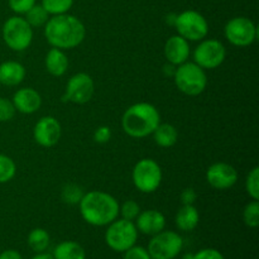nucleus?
<instances>
[{
    "instance_id": "nucleus-39",
    "label": "nucleus",
    "mask_w": 259,
    "mask_h": 259,
    "mask_svg": "<svg viewBox=\"0 0 259 259\" xmlns=\"http://www.w3.org/2000/svg\"><path fill=\"white\" fill-rule=\"evenodd\" d=\"M182 259H192V253H186V254L182 257Z\"/></svg>"
},
{
    "instance_id": "nucleus-38",
    "label": "nucleus",
    "mask_w": 259,
    "mask_h": 259,
    "mask_svg": "<svg viewBox=\"0 0 259 259\" xmlns=\"http://www.w3.org/2000/svg\"><path fill=\"white\" fill-rule=\"evenodd\" d=\"M32 259H55L52 254H48V253H37V255H34Z\"/></svg>"
},
{
    "instance_id": "nucleus-15",
    "label": "nucleus",
    "mask_w": 259,
    "mask_h": 259,
    "mask_svg": "<svg viewBox=\"0 0 259 259\" xmlns=\"http://www.w3.org/2000/svg\"><path fill=\"white\" fill-rule=\"evenodd\" d=\"M190 43L181 35L175 34L166 40L163 47L164 57L167 62L174 66H180L187 62L190 57Z\"/></svg>"
},
{
    "instance_id": "nucleus-30",
    "label": "nucleus",
    "mask_w": 259,
    "mask_h": 259,
    "mask_svg": "<svg viewBox=\"0 0 259 259\" xmlns=\"http://www.w3.org/2000/svg\"><path fill=\"white\" fill-rule=\"evenodd\" d=\"M139 212H141V206L134 200H126L121 204V206H119V215H121V219L134 222Z\"/></svg>"
},
{
    "instance_id": "nucleus-10",
    "label": "nucleus",
    "mask_w": 259,
    "mask_h": 259,
    "mask_svg": "<svg viewBox=\"0 0 259 259\" xmlns=\"http://www.w3.org/2000/svg\"><path fill=\"white\" fill-rule=\"evenodd\" d=\"M224 35L228 42L235 47H248L257 39L258 29L249 18L235 17L225 24Z\"/></svg>"
},
{
    "instance_id": "nucleus-4",
    "label": "nucleus",
    "mask_w": 259,
    "mask_h": 259,
    "mask_svg": "<svg viewBox=\"0 0 259 259\" xmlns=\"http://www.w3.org/2000/svg\"><path fill=\"white\" fill-rule=\"evenodd\" d=\"M176 88L187 96H199L206 90L207 75L202 67L195 62H185L177 66L174 73Z\"/></svg>"
},
{
    "instance_id": "nucleus-26",
    "label": "nucleus",
    "mask_w": 259,
    "mask_h": 259,
    "mask_svg": "<svg viewBox=\"0 0 259 259\" xmlns=\"http://www.w3.org/2000/svg\"><path fill=\"white\" fill-rule=\"evenodd\" d=\"M73 0H42V7L50 15L65 14L72 8Z\"/></svg>"
},
{
    "instance_id": "nucleus-1",
    "label": "nucleus",
    "mask_w": 259,
    "mask_h": 259,
    "mask_svg": "<svg viewBox=\"0 0 259 259\" xmlns=\"http://www.w3.org/2000/svg\"><path fill=\"white\" fill-rule=\"evenodd\" d=\"M45 37L53 48L72 50L83 42L86 28L77 17L68 13L52 15L45 25Z\"/></svg>"
},
{
    "instance_id": "nucleus-9",
    "label": "nucleus",
    "mask_w": 259,
    "mask_h": 259,
    "mask_svg": "<svg viewBox=\"0 0 259 259\" xmlns=\"http://www.w3.org/2000/svg\"><path fill=\"white\" fill-rule=\"evenodd\" d=\"M184 248V239L179 233L162 230L153 235L148 244V253L152 259H175Z\"/></svg>"
},
{
    "instance_id": "nucleus-27",
    "label": "nucleus",
    "mask_w": 259,
    "mask_h": 259,
    "mask_svg": "<svg viewBox=\"0 0 259 259\" xmlns=\"http://www.w3.org/2000/svg\"><path fill=\"white\" fill-rule=\"evenodd\" d=\"M83 194L85 192L82 191L81 186L76 184H67L66 186H63L62 192H61V199L68 205H76L82 199Z\"/></svg>"
},
{
    "instance_id": "nucleus-29",
    "label": "nucleus",
    "mask_w": 259,
    "mask_h": 259,
    "mask_svg": "<svg viewBox=\"0 0 259 259\" xmlns=\"http://www.w3.org/2000/svg\"><path fill=\"white\" fill-rule=\"evenodd\" d=\"M245 190L252 200H259V167L255 166L248 174L245 179Z\"/></svg>"
},
{
    "instance_id": "nucleus-31",
    "label": "nucleus",
    "mask_w": 259,
    "mask_h": 259,
    "mask_svg": "<svg viewBox=\"0 0 259 259\" xmlns=\"http://www.w3.org/2000/svg\"><path fill=\"white\" fill-rule=\"evenodd\" d=\"M15 113V106L12 100H8L5 98H0V121H9L14 118Z\"/></svg>"
},
{
    "instance_id": "nucleus-16",
    "label": "nucleus",
    "mask_w": 259,
    "mask_h": 259,
    "mask_svg": "<svg viewBox=\"0 0 259 259\" xmlns=\"http://www.w3.org/2000/svg\"><path fill=\"white\" fill-rule=\"evenodd\" d=\"M136 227L138 232L146 235H156L166 228V218L158 210H144L139 212L136 219Z\"/></svg>"
},
{
    "instance_id": "nucleus-36",
    "label": "nucleus",
    "mask_w": 259,
    "mask_h": 259,
    "mask_svg": "<svg viewBox=\"0 0 259 259\" xmlns=\"http://www.w3.org/2000/svg\"><path fill=\"white\" fill-rule=\"evenodd\" d=\"M180 199H181L182 205H194L197 199V194L194 189L190 187V189H185L184 191L181 192Z\"/></svg>"
},
{
    "instance_id": "nucleus-32",
    "label": "nucleus",
    "mask_w": 259,
    "mask_h": 259,
    "mask_svg": "<svg viewBox=\"0 0 259 259\" xmlns=\"http://www.w3.org/2000/svg\"><path fill=\"white\" fill-rule=\"evenodd\" d=\"M9 8L17 14H25L33 5L35 4V0H8Z\"/></svg>"
},
{
    "instance_id": "nucleus-33",
    "label": "nucleus",
    "mask_w": 259,
    "mask_h": 259,
    "mask_svg": "<svg viewBox=\"0 0 259 259\" xmlns=\"http://www.w3.org/2000/svg\"><path fill=\"white\" fill-rule=\"evenodd\" d=\"M124 259H152L148 250L141 245H133L124 252Z\"/></svg>"
},
{
    "instance_id": "nucleus-5",
    "label": "nucleus",
    "mask_w": 259,
    "mask_h": 259,
    "mask_svg": "<svg viewBox=\"0 0 259 259\" xmlns=\"http://www.w3.org/2000/svg\"><path fill=\"white\" fill-rule=\"evenodd\" d=\"M138 229L134 222L125 219H115L108 225L105 232V242L114 252L124 253L136 245L138 240Z\"/></svg>"
},
{
    "instance_id": "nucleus-22",
    "label": "nucleus",
    "mask_w": 259,
    "mask_h": 259,
    "mask_svg": "<svg viewBox=\"0 0 259 259\" xmlns=\"http://www.w3.org/2000/svg\"><path fill=\"white\" fill-rule=\"evenodd\" d=\"M52 255L55 259H86V252L82 245L73 240L60 243Z\"/></svg>"
},
{
    "instance_id": "nucleus-8",
    "label": "nucleus",
    "mask_w": 259,
    "mask_h": 259,
    "mask_svg": "<svg viewBox=\"0 0 259 259\" xmlns=\"http://www.w3.org/2000/svg\"><path fill=\"white\" fill-rule=\"evenodd\" d=\"M174 27L177 30V34L189 42L202 40L209 33L206 18L196 10H185L177 14Z\"/></svg>"
},
{
    "instance_id": "nucleus-35",
    "label": "nucleus",
    "mask_w": 259,
    "mask_h": 259,
    "mask_svg": "<svg viewBox=\"0 0 259 259\" xmlns=\"http://www.w3.org/2000/svg\"><path fill=\"white\" fill-rule=\"evenodd\" d=\"M111 139V129L106 125H101L94 132V141L96 143L105 144Z\"/></svg>"
},
{
    "instance_id": "nucleus-12",
    "label": "nucleus",
    "mask_w": 259,
    "mask_h": 259,
    "mask_svg": "<svg viewBox=\"0 0 259 259\" xmlns=\"http://www.w3.org/2000/svg\"><path fill=\"white\" fill-rule=\"evenodd\" d=\"M94 93H95V83L93 77L86 72H78L71 76L66 83L62 100L83 105L93 99Z\"/></svg>"
},
{
    "instance_id": "nucleus-23",
    "label": "nucleus",
    "mask_w": 259,
    "mask_h": 259,
    "mask_svg": "<svg viewBox=\"0 0 259 259\" xmlns=\"http://www.w3.org/2000/svg\"><path fill=\"white\" fill-rule=\"evenodd\" d=\"M27 242L33 252L43 253L50 245L51 238L47 230L42 229V228H35L28 234Z\"/></svg>"
},
{
    "instance_id": "nucleus-19",
    "label": "nucleus",
    "mask_w": 259,
    "mask_h": 259,
    "mask_svg": "<svg viewBox=\"0 0 259 259\" xmlns=\"http://www.w3.org/2000/svg\"><path fill=\"white\" fill-rule=\"evenodd\" d=\"M45 65L46 70L48 71L50 75L55 76V77H61L65 75L68 68V58L65 51L60 50V48H51L46 55Z\"/></svg>"
},
{
    "instance_id": "nucleus-13",
    "label": "nucleus",
    "mask_w": 259,
    "mask_h": 259,
    "mask_svg": "<svg viewBox=\"0 0 259 259\" xmlns=\"http://www.w3.org/2000/svg\"><path fill=\"white\" fill-rule=\"evenodd\" d=\"M62 136V126L55 116H43L35 123L33 129V138L35 143L45 148H51L60 142Z\"/></svg>"
},
{
    "instance_id": "nucleus-25",
    "label": "nucleus",
    "mask_w": 259,
    "mask_h": 259,
    "mask_svg": "<svg viewBox=\"0 0 259 259\" xmlns=\"http://www.w3.org/2000/svg\"><path fill=\"white\" fill-rule=\"evenodd\" d=\"M17 174V164L9 156L0 154V184L12 181Z\"/></svg>"
},
{
    "instance_id": "nucleus-21",
    "label": "nucleus",
    "mask_w": 259,
    "mask_h": 259,
    "mask_svg": "<svg viewBox=\"0 0 259 259\" xmlns=\"http://www.w3.org/2000/svg\"><path fill=\"white\" fill-rule=\"evenodd\" d=\"M154 143L162 148H171L179 141V132L176 126L168 123H159L152 133Z\"/></svg>"
},
{
    "instance_id": "nucleus-24",
    "label": "nucleus",
    "mask_w": 259,
    "mask_h": 259,
    "mask_svg": "<svg viewBox=\"0 0 259 259\" xmlns=\"http://www.w3.org/2000/svg\"><path fill=\"white\" fill-rule=\"evenodd\" d=\"M48 19H50V14L40 4H34L25 13V20L32 28L45 27Z\"/></svg>"
},
{
    "instance_id": "nucleus-17",
    "label": "nucleus",
    "mask_w": 259,
    "mask_h": 259,
    "mask_svg": "<svg viewBox=\"0 0 259 259\" xmlns=\"http://www.w3.org/2000/svg\"><path fill=\"white\" fill-rule=\"evenodd\" d=\"M15 110L22 114H33L42 106V96L32 88L19 89L13 96Z\"/></svg>"
},
{
    "instance_id": "nucleus-37",
    "label": "nucleus",
    "mask_w": 259,
    "mask_h": 259,
    "mask_svg": "<svg viewBox=\"0 0 259 259\" xmlns=\"http://www.w3.org/2000/svg\"><path fill=\"white\" fill-rule=\"evenodd\" d=\"M0 259H23V257L18 250L7 249L0 253Z\"/></svg>"
},
{
    "instance_id": "nucleus-7",
    "label": "nucleus",
    "mask_w": 259,
    "mask_h": 259,
    "mask_svg": "<svg viewBox=\"0 0 259 259\" xmlns=\"http://www.w3.org/2000/svg\"><path fill=\"white\" fill-rule=\"evenodd\" d=\"M163 174L162 168L154 159L143 158L138 161L132 172V180L138 191L143 194H152L161 186Z\"/></svg>"
},
{
    "instance_id": "nucleus-28",
    "label": "nucleus",
    "mask_w": 259,
    "mask_h": 259,
    "mask_svg": "<svg viewBox=\"0 0 259 259\" xmlns=\"http://www.w3.org/2000/svg\"><path fill=\"white\" fill-rule=\"evenodd\" d=\"M243 220L248 228L255 229L259 225V202L257 200H252L249 204L245 205L243 210Z\"/></svg>"
},
{
    "instance_id": "nucleus-6",
    "label": "nucleus",
    "mask_w": 259,
    "mask_h": 259,
    "mask_svg": "<svg viewBox=\"0 0 259 259\" xmlns=\"http://www.w3.org/2000/svg\"><path fill=\"white\" fill-rule=\"evenodd\" d=\"M3 39L13 51L22 52L29 48L33 40V28L28 24L25 18L14 15L4 23L2 28Z\"/></svg>"
},
{
    "instance_id": "nucleus-18",
    "label": "nucleus",
    "mask_w": 259,
    "mask_h": 259,
    "mask_svg": "<svg viewBox=\"0 0 259 259\" xmlns=\"http://www.w3.org/2000/svg\"><path fill=\"white\" fill-rule=\"evenodd\" d=\"M27 71L20 62L5 61L0 65V83L5 86H18L24 81Z\"/></svg>"
},
{
    "instance_id": "nucleus-2",
    "label": "nucleus",
    "mask_w": 259,
    "mask_h": 259,
    "mask_svg": "<svg viewBox=\"0 0 259 259\" xmlns=\"http://www.w3.org/2000/svg\"><path fill=\"white\" fill-rule=\"evenodd\" d=\"M80 214L88 224L106 227L119 217V202L110 194L104 191L85 192L78 202Z\"/></svg>"
},
{
    "instance_id": "nucleus-3",
    "label": "nucleus",
    "mask_w": 259,
    "mask_h": 259,
    "mask_svg": "<svg viewBox=\"0 0 259 259\" xmlns=\"http://www.w3.org/2000/svg\"><path fill=\"white\" fill-rule=\"evenodd\" d=\"M161 123L158 109L149 103H137L129 106L121 116V128L124 133L136 139L151 136Z\"/></svg>"
},
{
    "instance_id": "nucleus-34",
    "label": "nucleus",
    "mask_w": 259,
    "mask_h": 259,
    "mask_svg": "<svg viewBox=\"0 0 259 259\" xmlns=\"http://www.w3.org/2000/svg\"><path fill=\"white\" fill-rule=\"evenodd\" d=\"M192 259H225L222 252L214 248H205L197 253H192Z\"/></svg>"
},
{
    "instance_id": "nucleus-11",
    "label": "nucleus",
    "mask_w": 259,
    "mask_h": 259,
    "mask_svg": "<svg viewBox=\"0 0 259 259\" xmlns=\"http://www.w3.org/2000/svg\"><path fill=\"white\" fill-rule=\"evenodd\" d=\"M227 58V48L218 39H202L194 51V62L204 70H214Z\"/></svg>"
},
{
    "instance_id": "nucleus-20",
    "label": "nucleus",
    "mask_w": 259,
    "mask_h": 259,
    "mask_svg": "<svg viewBox=\"0 0 259 259\" xmlns=\"http://www.w3.org/2000/svg\"><path fill=\"white\" fill-rule=\"evenodd\" d=\"M200 214L199 210L194 205H182L181 209L177 211L175 223L176 227L182 232H191L199 225Z\"/></svg>"
},
{
    "instance_id": "nucleus-14",
    "label": "nucleus",
    "mask_w": 259,
    "mask_h": 259,
    "mask_svg": "<svg viewBox=\"0 0 259 259\" xmlns=\"http://www.w3.org/2000/svg\"><path fill=\"white\" fill-rule=\"evenodd\" d=\"M206 181L212 189L225 191L237 184L238 172L232 164L225 162L212 163L206 171Z\"/></svg>"
}]
</instances>
